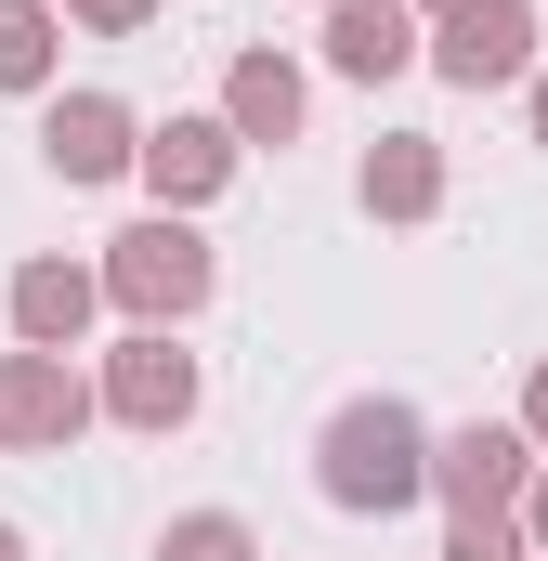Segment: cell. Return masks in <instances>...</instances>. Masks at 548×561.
I'll return each mask as SVG.
<instances>
[{
  "instance_id": "cell-1",
  "label": "cell",
  "mask_w": 548,
  "mask_h": 561,
  "mask_svg": "<svg viewBox=\"0 0 548 561\" xmlns=\"http://www.w3.org/2000/svg\"><path fill=\"white\" fill-rule=\"evenodd\" d=\"M313 483H327V510H353V523H392L431 496V419H418L406 392H353L340 419L313 431Z\"/></svg>"
},
{
  "instance_id": "cell-2",
  "label": "cell",
  "mask_w": 548,
  "mask_h": 561,
  "mask_svg": "<svg viewBox=\"0 0 548 561\" xmlns=\"http://www.w3.org/2000/svg\"><path fill=\"white\" fill-rule=\"evenodd\" d=\"M92 287H105L132 327H183V313H209V287H222V249H209L183 209H144L132 236H105Z\"/></svg>"
},
{
  "instance_id": "cell-3",
  "label": "cell",
  "mask_w": 548,
  "mask_h": 561,
  "mask_svg": "<svg viewBox=\"0 0 548 561\" xmlns=\"http://www.w3.org/2000/svg\"><path fill=\"white\" fill-rule=\"evenodd\" d=\"M418 66L431 79H457V92H510V79H536V0H457L431 39H418Z\"/></svg>"
},
{
  "instance_id": "cell-4",
  "label": "cell",
  "mask_w": 548,
  "mask_h": 561,
  "mask_svg": "<svg viewBox=\"0 0 548 561\" xmlns=\"http://www.w3.org/2000/svg\"><path fill=\"white\" fill-rule=\"evenodd\" d=\"M523 483H536V444H523L510 419L431 431V496H444V523H510V510H523Z\"/></svg>"
},
{
  "instance_id": "cell-5",
  "label": "cell",
  "mask_w": 548,
  "mask_h": 561,
  "mask_svg": "<svg viewBox=\"0 0 548 561\" xmlns=\"http://www.w3.org/2000/svg\"><path fill=\"white\" fill-rule=\"evenodd\" d=\"M92 405L118 431H183L196 405H209V379H196V353L170 340V327H132L118 353H105V379H92Z\"/></svg>"
},
{
  "instance_id": "cell-6",
  "label": "cell",
  "mask_w": 548,
  "mask_h": 561,
  "mask_svg": "<svg viewBox=\"0 0 548 561\" xmlns=\"http://www.w3.org/2000/svg\"><path fill=\"white\" fill-rule=\"evenodd\" d=\"M92 419H105V405H92L79 353H0V444H13V457H66Z\"/></svg>"
},
{
  "instance_id": "cell-7",
  "label": "cell",
  "mask_w": 548,
  "mask_h": 561,
  "mask_svg": "<svg viewBox=\"0 0 548 561\" xmlns=\"http://www.w3.org/2000/svg\"><path fill=\"white\" fill-rule=\"evenodd\" d=\"M236 157H249V144L222 131V118H157V131L132 144L144 196H157V209H183V222H196V209H209V196L236 183Z\"/></svg>"
},
{
  "instance_id": "cell-8",
  "label": "cell",
  "mask_w": 548,
  "mask_h": 561,
  "mask_svg": "<svg viewBox=\"0 0 548 561\" xmlns=\"http://www.w3.org/2000/svg\"><path fill=\"white\" fill-rule=\"evenodd\" d=\"M132 144H144V118L118 105V92H53V105H39V157H53V183H118Z\"/></svg>"
},
{
  "instance_id": "cell-9",
  "label": "cell",
  "mask_w": 548,
  "mask_h": 561,
  "mask_svg": "<svg viewBox=\"0 0 548 561\" xmlns=\"http://www.w3.org/2000/svg\"><path fill=\"white\" fill-rule=\"evenodd\" d=\"M236 144H300V118H313V79L274 53V39H249L236 66H222V105H209Z\"/></svg>"
},
{
  "instance_id": "cell-10",
  "label": "cell",
  "mask_w": 548,
  "mask_h": 561,
  "mask_svg": "<svg viewBox=\"0 0 548 561\" xmlns=\"http://www.w3.org/2000/svg\"><path fill=\"white\" fill-rule=\"evenodd\" d=\"M13 353H79L92 340V313H105V287H92V262H13Z\"/></svg>"
},
{
  "instance_id": "cell-11",
  "label": "cell",
  "mask_w": 548,
  "mask_h": 561,
  "mask_svg": "<svg viewBox=\"0 0 548 561\" xmlns=\"http://www.w3.org/2000/svg\"><path fill=\"white\" fill-rule=\"evenodd\" d=\"M353 196H366V222H431L444 209V144L431 131H379L366 170H353Z\"/></svg>"
},
{
  "instance_id": "cell-12",
  "label": "cell",
  "mask_w": 548,
  "mask_h": 561,
  "mask_svg": "<svg viewBox=\"0 0 548 561\" xmlns=\"http://www.w3.org/2000/svg\"><path fill=\"white\" fill-rule=\"evenodd\" d=\"M327 66L366 79V92L406 79V66H418V13H406V0H327Z\"/></svg>"
},
{
  "instance_id": "cell-13",
  "label": "cell",
  "mask_w": 548,
  "mask_h": 561,
  "mask_svg": "<svg viewBox=\"0 0 548 561\" xmlns=\"http://www.w3.org/2000/svg\"><path fill=\"white\" fill-rule=\"evenodd\" d=\"M66 66V13L53 0H0V92H53Z\"/></svg>"
},
{
  "instance_id": "cell-14",
  "label": "cell",
  "mask_w": 548,
  "mask_h": 561,
  "mask_svg": "<svg viewBox=\"0 0 548 561\" xmlns=\"http://www.w3.org/2000/svg\"><path fill=\"white\" fill-rule=\"evenodd\" d=\"M157 561H262V536H249L236 510H170V536H157Z\"/></svg>"
},
{
  "instance_id": "cell-15",
  "label": "cell",
  "mask_w": 548,
  "mask_h": 561,
  "mask_svg": "<svg viewBox=\"0 0 548 561\" xmlns=\"http://www.w3.org/2000/svg\"><path fill=\"white\" fill-rule=\"evenodd\" d=\"M444 561H536L523 523H444Z\"/></svg>"
},
{
  "instance_id": "cell-16",
  "label": "cell",
  "mask_w": 548,
  "mask_h": 561,
  "mask_svg": "<svg viewBox=\"0 0 548 561\" xmlns=\"http://www.w3.org/2000/svg\"><path fill=\"white\" fill-rule=\"evenodd\" d=\"M66 26H92V39H132V26H157V0H66Z\"/></svg>"
},
{
  "instance_id": "cell-17",
  "label": "cell",
  "mask_w": 548,
  "mask_h": 561,
  "mask_svg": "<svg viewBox=\"0 0 548 561\" xmlns=\"http://www.w3.org/2000/svg\"><path fill=\"white\" fill-rule=\"evenodd\" d=\"M510 523H523V549L548 561V457H536V483H523V510H510Z\"/></svg>"
},
{
  "instance_id": "cell-18",
  "label": "cell",
  "mask_w": 548,
  "mask_h": 561,
  "mask_svg": "<svg viewBox=\"0 0 548 561\" xmlns=\"http://www.w3.org/2000/svg\"><path fill=\"white\" fill-rule=\"evenodd\" d=\"M510 431H523V444H536V457H548V366H536V379H523V419H510Z\"/></svg>"
},
{
  "instance_id": "cell-19",
  "label": "cell",
  "mask_w": 548,
  "mask_h": 561,
  "mask_svg": "<svg viewBox=\"0 0 548 561\" xmlns=\"http://www.w3.org/2000/svg\"><path fill=\"white\" fill-rule=\"evenodd\" d=\"M523 105H536V144H548V66H536V79H523Z\"/></svg>"
},
{
  "instance_id": "cell-20",
  "label": "cell",
  "mask_w": 548,
  "mask_h": 561,
  "mask_svg": "<svg viewBox=\"0 0 548 561\" xmlns=\"http://www.w3.org/2000/svg\"><path fill=\"white\" fill-rule=\"evenodd\" d=\"M406 13H431V26H444V13H457V0H406Z\"/></svg>"
},
{
  "instance_id": "cell-21",
  "label": "cell",
  "mask_w": 548,
  "mask_h": 561,
  "mask_svg": "<svg viewBox=\"0 0 548 561\" xmlns=\"http://www.w3.org/2000/svg\"><path fill=\"white\" fill-rule=\"evenodd\" d=\"M0 561H26V536H13V523H0Z\"/></svg>"
},
{
  "instance_id": "cell-22",
  "label": "cell",
  "mask_w": 548,
  "mask_h": 561,
  "mask_svg": "<svg viewBox=\"0 0 548 561\" xmlns=\"http://www.w3.org/2000/svg\"><path fill=\"white\" fill-rule=\"evenodd\" d=\"M313 13H327V0H313Z\"/></svg>"
}]
</instances>
